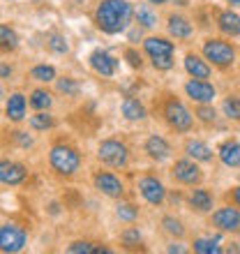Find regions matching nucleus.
<instances>
[{
  "label": "nucleus",
  "mask_w": 240,
  "mask_h": 254,
  "mask_svg": "<svg viewBox=\"0 0 240 254\" xmlns=\"http://www.w3.org/2000/svg\"><path fill=\"white\" fill-rule=\"evenodd\" d=\"M16 44H19V37H16V33H14L12 28L0 26V49L9 51V49H16Z\"/></svg>",
  "instance_id": "bb28decb"
},
{
  "label": "nucleus",
  "mask_w": 240,
  "mask_h": 254,
  "mask_svg": "<svg viewBox=\"0 0 240 254\" xmlns=\"http://www.w3.org/2000/svg\"><path fill=\"white\" fill-rule=\"evenodd\" d=\"M164 118H167V123L174 127L176 132H189L194 125L192 111L180 100H176V97L167 100V104H164Z\"/></svg>",
  "instance_id": "7ed1b4c3"
},
{
  "label": "nucleus",
  "mask_w": 240,
  "mask_h": 254,
  "mask_svg": "<svg viewBox=\"0 0 240 254\" xmlns=\"http://www.w3.org/2000/svg\"><path fill=\"white\" fill-rule=\"evenodd\" d=\"M49 47H51V51H56V54H67V42L60 37V35H51L49 37Z\"/></svg>",
  "instance_id": "e433bc0d"
},
{
  "label": "nucleus",
  "mask_w": 240,
  "mask_h": 254,
  "mask_svg": "<svg viewBox=\"0 0 240 254\" xmlns=\"http://www.w3.org/2000/svg\"><path fill=\"white\" fill-rule=\"evenodd\" d=\"M26 245V234L14 224L0 227V250L2 252H21Z\"/></svg>",
  "instance_id": "9d476101"
},
{
  "label": "nucleus",
  "mask_w": 240,
  "mask_h": 254,
  "mask_svg": "<svg viewBox=\"0 0 240 254\" xmlns=\"http://www.w3.org/2000/svg\"><path fill=\"white\" fill-rule=\"evenodd\" d=\"M185 72L192 79H210V65L203 58H199L196 54H187L185 56Z\"/></svg>",
  "instance_id": "a211bd4d"
},
{
  "label": "nucleus",
  "mask_w": 240,
  "mask_h": 254,
  "mask_svg": "<svg viewBox=\"0 0 240 254\" xmlns=\"http://www.w3.org/2000/svg\"><path fill=\"white\" fill-rule=\"evenodd\" d=\"M217 28H220L227 37H238L240 35V14L231 12V9L220 12V16H217Z\"/></svg>",
  "instance_id": "6ab92c4d"
},
{
  "label": "nucleus",
  "mask_w": 240,
  "mask_h": 254,
  "mask_svg": "<svg viewBox=\"0 0 240 254\" xmlns=\"http://www.w3.org/2000/svg\"><path fill=\"white\" fill-rule=\"evenodd\" d=\"M7 116L12 118V121H23V116H26V97L19 93H14L7 102Z\"/></svg>",
  "instance_id": "5701e85b"
},
{
  "label": "nucleus",
  "mask_w": 240,
  "mask_h": 254,
  "mask_svg": "<svg viewBox=\"0 0 240 254\" xmlns=\"http://www.w3.org/2000/svg\"><path fill=\"white\" fill-rule=\"evenodd\" d=\"M217 243H220V236H215V238H196L192 245H194V252L199 254H220L222 248Z\"/></svg>",
  "instance_id": "393cba45"
},
{
  "label": "nucleus",
  "mask_w": 240,
  "mask_h": 254,
  "mask_svg": "<svg viewBox=\"0 0 240 254\" xmlns=\"http://www.w3.org/2000/svg\"><path fill=\"white\" fill-rule=\"evenodd\" d=\"M185 93H187V97H189L192 102L210 104V102L215 100L217 90H215V86L210 83V81H206V79H189L185 83Z\"/></svg>",
  "instance_id": "6e6552de"
},
{
  "label": "nucleus",
  "mask_w": 240,
  "mask_h": 254,
  "mask_svg": "<svg viewBox=\"0 0 240 254\" xmlns=\"http://www.w3.org/2000/svg\"><path fill=\"white\" fill-rule=\"evenodd\" d=\"M90 67L97 74H102V76H114L116 69H118V61H116L114 56H109L107 51L97 49V51L90 54Z\"/></svg>",
  "instance_id": "9b49d317"
},
{
  "label": "nucleus",
  "mask_w": 240,
  "mask_h": 254,
  "mask_svg": "<svg viewBox=\"0 0 240 254\" xmlns=\"http://www.w3.org/2000/svg\"><path fill=\"white\" fill-rule=\"evenodd\" d=\"M122 243H125L127 248H136L141 245V231L136 227H129L122 231Z\"/></svg>",
  "instance_id": "473e14b6"
},
{
  "label": "nucleus",
  "mask_w": 240,
  "mask_h": 254,
  "mask_svg": "<svg viewBox=\"0 0 240 254\" xmlns=\"http://www.w3.org/2000/svg\"><path fill=\"white\" fill-rule=\"evenodd\" d=\"M97 157H100L107 167H114V169H122L129 160V150L122 141H116V139H107L100 143V150H97Z\"/></svg>",
  "instance_id": "20e7f679"
},
{
  "label": "nucleus",
  "mask_w": 240,
  "mask_h": 254,
  "mask_svg": "<svg viewBox=\"0 0 240 254\" xmlns=\"http://www.w3.org/2000/svg\"><path fill=\"white\" fill-rule=\"evenodd\" d=\"M69 252L72 254H100V252L107 254L109 250L107 248H95L90 243H74V245H69Z\"/></svg>",
  "instance_id": "c85d7f7f"
},
{
  "label": "nucleus",
  "mask_w": 240,
  "mask_h": 254,
  "mask_svg": "<svg viewBox=\"0 0 240 254\" xmlns=\"http://www.w3.org/2000/svg\"><path fill=\"white\" fill-rule=\"evenodd\" d=\"M122 116L127 121H143L146 118V107L136 97H125L122 100Z\"/></svg>",
  "instance_id": "4be33fe9"
},
{
  "label": "nucleus",
  "mask_w": 240,
  "mask_h": 254,
  "mask_svg": "<svg viewBox=\"0 0 240 254\" xmlns=\"http://www.w3.org/2000/svg\"><path fill=\"white\" fill-rule=\"evenodd\" d=\"M185 153L187 157H192L196 162H210L213 160V150L208 146L206 141H199V139H189L185 143Z\"/></svg>",
  "instance_id": "aec40b11"
},
{
  "label": "nucleus",
  "mask_w": 240,
  "mask_h": 254,
  "mask_svg": "<svg viewBox=\"0 0 240 254\" xmlns=\"http://www.w3.org/2000/svg\"><path fill=\"white\" fill-rule=\"evenodd\" d=\"M95 185H97L100 192H104L107 196H111V199H116V196L122 194V183H120V178L114 174H109V171H102V174L95 176Z\"/></svg>",
  "instance_id": "4468645a"
},
{
  "label": "nucleus",
  "mask_w": 240,
  "mask_h": 254,
  "mask_svg": "<svg viewBox=\"0 0 240 254\" xmlns=\"http://www.w3.org/2000/svg\"><path fill=\"white\" fill-rule=\"evenodd\" d=\"M143 49L150 58H164V56H174V42H169L167 37H148L143 42Z\"/></svg>",
  "instance_id": "2eb2a0df"
},
{
  "label": "nucleus",
  "mask_w": 240,
  "mask_h": 254,
  "mask_svg": "<svg viewBox=\"0 0 240 254\" xmlns=\"http://www.w3.org/2000/svg\"><path fill=\"white\" fill-rule=\"evenodd\" d=\"M169 252H185V248H180V245H171V248H169Z\"/></svg>",
  "instance_id": "37998d69"
},
{
  "label": "nucleus",
  "mask_w": 240,
  "mask_h": 254,
  "mask_svg": "<svg viewBox=\"0 0 240 254\" xmlns=\"http://www.w3.org/2000/svg\"><path fill=\"white\" fill-rule=\"evenodd\" d=\"M146 153L150 160L164 162L171 157V143H169L164 136H160V134H153V136H148V141H146Z\"/></svg>",
  "instance_id": "f8f14e48"
},
{
  "label": "nucleus",
  "mask_w": 240,
  "mask_h": 254,
  "mask_svg": "<svg viewBox=\"0 0 240 254\" xmlns=\"http://www.w3.org/2000/svg\"><path fill=\"white\" fill-rule=\"evenodd\" d=\"M196 118H199L201 123H215L217 114H215V109L210 107V104H201V107L196 109Z\"/></svg>",
  "instance_id": "72a5a7b5"
},
{
  "label": "nucleus",
  "mask_w": 240,
  "mask_h": 254,
  "mask_svg": "<svg viewBox=\"0 0 240 254\" xmlns=\"http://www.w3.org/2000/svg\"><path fill=\"white\" fill-rule=\"evenodd\" d=\"M134 19L141 28H155L157 26V14L150 9V5H139L134 9Z\"/></svg>",
  "instance_id": "b1692460"
},
{
  "label": "nucleus",
  "mask_w": 240,
  "mask_h": 254,
  "mask_svg": "<svg viewBox=\"0 0 240 254\" xmlns=\"http://www.w3.org/2000/svg\"><path fill=\"white\" fill-rule=\"evenodd\" d=\"M116 213H118L120 220H125V222H134L136 217H139V208L132 206V203H120Z\"/></svg>",
  "instance_id": "7c9ffc66"
},
{
  "label": "nucleus",
  "mask_w": 240,
  "mask_h": 254,
  "mask_svg": "<svg viewBox=\"0 0 240 254\" xmlns=\"http://www.w3.org/2000/svg\"><path fill=\"white\" fill-rule=\"evenodd\" d=\"M26 178V169L16 162H0V183L5 185H19Z\"/></svg>",
  "instance_id": "f3484780"
},
{
  "label": "nucleus",
  "mask_w": 240,
  "mask_h": 254,
  "mask_svg": "<svg viewBox=\"0 0 240 254\" xmlns=\"http://www.w3.org/2000/svg\"><path fill=\"white\" fill-rule=\"evenodd\" d=\"M58 90L60 93H65V95H79V83L74 79H60L58 81Z\"/></svg>",
  "instance_id": "c9c22d12"
},
{
  "label": "nucleus",
  "mask_w": 240,
  "mask_h": 254,
  "mask_svg": "<svg viewBox=\"0 0 240 254\" xmlns=\"http://www.w3.org/2000/svg\"><path fill=\"white\" fill-rule=\"evenodd\" d=\"M231 199H234V206L240 210V185H238V188L231 190Z\"/></svg>",
  "instance_id": "a19ab883"
},
{
  "label": "nucleus",
  "mask_w": 240,
  "mask_h": 254,
  "mask_svg": "<svg viewBox=\"0 0 240 254\" xmlns=\"http://www.w3.org/2000/svg\"><path fill=\"white\" fill-rule=\"evenodd\" d=\"M132 16H134V9L125 0H102L100 7H97V14H95L100 30H104L107 35L122 33L129 26Z\"/></svg>",
  "instance_id": "f257e3e1"
},
{
  "label": "nucleus",
  "mask_w": 240,
  "mask_h": 254,
  "mask_svg": "<svg viewBox=\"0 0 240 254\" xmlns=\"http://www.w3.org/2000/svg\"><path fill=\"white\" fill-rule=\"evenodd\" d=\"M153 61V67L155 69H160V72H167L174 67V56H164V58H150Z\"/></svg>",
  "instance_id": "4c0bfd02"
},
{
  "label": "nucleus",
  "mask_w": 240,
  "mask_h": 254,
  "mask_svg": "<svg viewBox=\"0 0 240 254\" xmlns=\"http://www.w3.org/2000/svg\"><path fill=\"white\" fill-rule=\"evenodd\" d=\"M203 56H206V61H210L215 67L227 69V67H231L236 61V49L231 47L229 42L210 37V40L203 42Z\"/></svg>",
  "instance_id": "f03ea898"
},
{
  "label": "nucleus",
  "mask_w": 240,
  "mask_h": 254,
  "mask_svg": "<svg viewBox=\"0 0 240 254\" xmlns=\"http://www.w3.org/2000/svg\"><path fill=\"white\" fill-rule=\"evenodd\" d=\"M9 72H12V69L7 65H0V76H9Z\"/></svg>",
  "instance_id": "79ce46f5"
},
{
  "label": "nucleus",
  "mask_w": 240,
  "mask_h": 254,
  "mask_svg": "<svg viewBox=\"0 0 240 254\" xmlns=\"http://www.w3.org/2000/svg\"><path fill=\"white\" fill-rule=\"evenodd\" d=\"M16 141H19L21 146H33V139H30V136H26L23 132H16Z\"/></svg>",
  "instance_id": "ea45409f"
},
{
  "label": "nucleus",
  "mask_w": 240,
  "mask_h": 254,
  "mask_svg": "<svg viewBox=\"0 0 240 254\" xmlns=\"http://www.w3.org/2000/svg\"><path fill=\"white\" fill-rule=\"evenodd\" d=\"M213 194L208 192V190H194L192 194H189V206H192V210H196V213H210L213 210Z\"/></svg>",
  "instance_id": "412c9836"
},
{
  "label": "nucleus",
  "mask_w": 240,
  "mask_h": 254,
  "mask_svg": "<svg viewBox=\"0 0 240 254\" xmlns=\"http://www.w3.org/2000/svg\"><path fill=\"white\" fill-rule=\"evenodd\" d=\"M213 224L222 234H240V210L236 206L217 208L213 213Z\"/></svg>",
  "instance_id": "0eeeda50"
},
{
  "label": "nucleus",
  "mask_w": 240,
  "mask_h": 254,
  "mask_svg": "<svg viewBox=\"0 0 240 254\" xmlns=\"http://www.w3.org/2000/svg\"><path fill=\"white\" fill-rule=\"evenodd\" d=\"M79 164H81L79 155L69 146H56L54 150H51V167H54L58 174L72 176L74 171L79 169Z\"/></svg>",
  "instance_id": "39448f33"
},
{
  "label": "nucleus",
  "mask_w": 240,
  "mask_h": 254,
  "mask_svg": "<svg viewBox=\"0 0 240 254\" xmlns=\"http://www.w3.org/2000/svg\"><path fill=\"white\" fill-rule=\"evenodd\" d=\"M222 111L227 116L229 121L240 123V97L238 95H229L227 100L222 102Z\"/></svg>",
  "instance_id": "a878e982"
},
{
  "label": "nucleus",
  "mask_w": 240,
  "mask_h": 254,
  "mask_svg": "<svg viewBox=\"0 0 240 254\" xmlns=\"http://www.w3.org/2000/svg\"><path fill=\"white\" fill-rule=\"evenodd\" d=\"M167 28H169V35L176 37V40H189L194 33L192 23H189L185 16H180V14H171V16H169Z\"/></svg>",
  "instance_id": "dca6fc26"
},
{
  "label": "nucleus",
  "mask_w": 240,
  "mask_h": 254,
  "mask_svg": "<svg viewBox=\"0 0 240 254\" xmlns=\"http://www.w3.org/2000/svg\"><path fill=\"white\" fill-rule=\"evenodd\" d=\"M125 58H127V63L134 67V69H141V65H143V61H141V56L134 51V49H127L125 51Z\"/></svg>",
  "instance_id": "58836bf2"
},
{
  "label": "nucleus",
  "mask_w": 240,
  "mask_h": 254,
  "mask_svg": "<svg viewBox=\"0 0 240 254\" xmlns=\"http://www.w3.org/2000/svg\"><path fill=\"white\" fill-rule=\"evenodd\" d=\"M30 76L37 79V81H51L56 76V69L54 67H49V65H37V67H33Z\"/></svg>",
  "instance_id": "2f4dec72"
},
{
  "label": "nucleus",
  "mask_w": 240,
  "mask_h": 254,
  "mask_svg": "<svg viewBox=\"0 0 240 254\" xmlns=\"http://www.w3.org/2000/svg\"><path fill=\"white\" fill-rule=\"evenodd\" d=\"M139 192L150 206H160L162 201L167 199V190H164V185H162L155 176H143V178H141Z\"/></svg>",
  "instance_id": "1a4fd4ad"
},
{
  "label": "nucleus",
  "mask_w": 240,
  "mask_h": 254,
  "mask_svg": "<svg viewBox=\"0 0 240 254\" xmlns=\"http://www.w3.org/2000/svg\"><path fill=\"white\" fill-rule=\"evenodd\" d=\"M30 125H33L35 129H49V127H54V118L47 114H37L30 118Z\"/></svg>",
  "instance_id": "f704fd0d"
},
{
  "label": "nucleus",
  "mask_w": 240,
  "mask_h": 254,
  "mask_svg": "<svg viewBox=\"0 0 240 254\" xmlns=\"http://www.w3.org/2000/svg\"><path fill=\"white\" fill-rule=\"evenodd\" d=\"M30 104H33V109H49L51 107V95L47 93V90H35L33 97H30Z\"/></svg>",
  "instance_id": "c756f323"
},
{
  "label": "nucleus",
  "mask_w": 240,
  "mask_h": 254,
  "mask_svg": "<svg viewBox=\"0 0 240 254\" xmlns=\"http://www.w3.org/2000/svg\"><path fill=\"white\" fill-rule=\"evenodd\" d=\"M171 176H174V181H178L180 185H187V188H194V185H199L203 174H201V169L196 167V160H178L171 167Z\"/></svg>",
  "instance_id": "423d86ee"
},
{
  "label": "nucleus",
  "mask_w": 240,
  "mask_h": 254,
  "mask_svg": "<svg viewBox=\"0 0 240 254\" xmlns=\"http://www.w3.org/2000/svg\"><path fill=\"white\" fill-rule=\"evenodd\" d=\"M162 227H164L167 234L176 236V238H182V236H185V227H182V222L176 220V217H171V215H167V217L162 220Z\"/></svg>",
  "instance_id": "cd10ccee"
},
{
  "label": "nucleus",
  "mask_w": 240,
  "mask_h": 254,
  "mask_svg": "<svg viewBox=\"0 0 240 254\" xmlns=\"http://www.w3.org/2000/svg\"><path fill=\"white\" fill-rule=\"evenodd\" d=\"M148 2H153V5H162V2H167V0H148Z\"/></svg>",
  "instance_id": "c03bdc74"
},
{
  "label": "nucleus",
  "mask_w": 240,
  "mask_h": 254,
  "mask_svg": "<svg viewBox=\"0 0 240 254\" xmlns=\"http://www.w3.org/2000/svg\"><path fill=\"white\" fill-rule=\"evenodd\" d=\"M227 2H231V5H240V0H227Z\"/></svg>",
  "instance_id": "a18cd8bd"
},
{
  "label": "nucleus",
  "mask_w": 240,
  "mask_h": 254,
  "mask_svg": "<svg viewBox=\"0 0 240 254\" xmlns=\"http://www.w3.org/2000/svg\"><path fill=\"white\" fill-rule=\"evenodd\" d=\"M217 155H220V160L224 167H240V141L236 139H227L222 141L220 148H217Z\"/></svg>",
  "instance_id": "ddd939ff"
}]
</instances>
